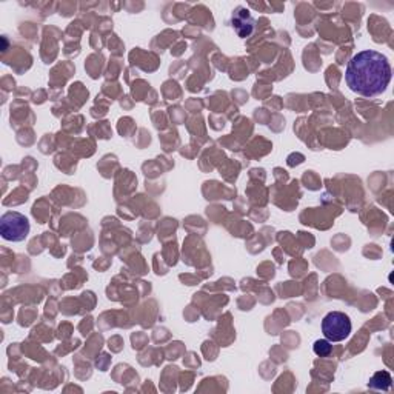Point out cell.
Listing matches in <instances>:
<instances>
[{
	"label": "cell",
	"instance_id": "1",
	"mask_svg": "<svg viewBox=\"0 0 394 394\" xmlns=\"http://www.w3.org/2000/svg\"><path fill=\"white\" fill-rule=\"evenodd\" d=\"M391 74L393 70L387 56L374 49H364L350 59L345 80L352 93L376 97L385 93L391 82Z\"/></svg>",
	"mask_w": 394,
	"mask_h": 394
},
{
	"label": "cell",
	"instance_id": "2",
	"mask_svg": "<svg viewBox=\"0 0 394 394\" xmlns=\"http://www.w3.org/2000/svg\"><path fill=\"white\" fill-rule=\"evenodd\" d=\"M30 220L18 211H8L0 219V234L8 242H22L30 234Z\"/></svg>",
	"mask_w": 394,
	"mask_h": 394
},
{
	"label": "cell",
	"instance_id": "3",
	"mask_svg": "<svg viewBox=\"0 0 394 394\" xmlns=\"http://www.w3.org/2000/svg\"><path fill=\"white\" fill-rule=\"evenodd\" d=\"M352 330L351 319L342 311H331L322 320V333L326 341L342 342L350 338Z\"/></svg>",
	"mask_w": 394,
	"mask_h": 394
},
{
	"label": "cell",
	"instance_id": "4",
	"mask_svg": "<svg viewBox=\"0 0 394 394\" xmlns=\"http://www.w3.org/2000/svg\"><path fill=\"white\" fill-rule=\"evenodd\" d=\"M233 27L241 37H248L254 30V19L246 8L239 6L233 14Z\"/></svg>",
	"mask_w": 394,
	"mask_h": 394
},
{
	"label": "cell",
	"instance_id": "5",
	"mask_svg": "<svg viewBox=\"0 0 394 394\" xmlns=\"http://www.w3.org/2000/svg\"><path fill=\"white\" fill-rule=\"evenodd\" d=\"M391 374L388 371H379L376 373L371 379L368 382V387L369 388H374V390H382V391H387L391 387Z\"/></svg>",
	"mask_w": 394,
	"mask_h": 394
},
{
	"label": "cell",
	"instance_id": "6",
	"mask_svg": "<svg viewBox=\"0 0 394 394\" xmlns=\"http://www.w3.org/2000/svg\"><path fill=\"white\" fill-rule=\"evenodd\" d=\"M313 351H314V355L319 356V357H328L333 351V345H331L330 341L319 339L313 345Z\"/></svg>",
	"mask_w": 394,
	"mask_h": 394
}]
</instances>
